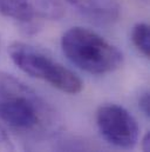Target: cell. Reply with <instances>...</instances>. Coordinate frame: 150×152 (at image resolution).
Wrapping results in <instances>:
<instances>
[{"mask_svg":"<svg viewBox=\"0 0 150 152\" xmlns=\"http://www.w3.org/2000/svg\"><path fill=\"white\" fill-rule=\"evenodd\" d=\"M0 13L34 33L42 21L62 18L65 10L59 0H0Z\"/></svg>","mask_w":150,"mask_h":152,"instance_id":"5b68a950","label":"cell"},{"mask_svg":"<svg viewBox=\"0 0 150 152\" xmlns=\"http://www.w3.org/2000/svg\"><path fill=\"white\" fill-rule=\"evenodd\" d=\"M131 40L135 47L146 58H150V27L148 24H136L131 31Z\"/></svg>","mask_w":150,"mask_h":152,"instance_id":"ba28073f","label":"cell"},{"mask_svg":"<svg viewBox=\"0 0 150 152\" xmlns=\"http://www.w3.org/2000/svg\"><path fill=\"white\" fill-rule=\"evenodd\" d=\"M8 54L22 72L47 81L61 92L76 94L83 88L82 80L73 71L35 46L22 41H14L8 46Z\"/></svg>","mask_w":150,"mask_h":152,"instance_id":"3957f363","label":"cell"},{"mask_svg":"<svg viewBox=\"0 0 150 152\" xmlns=\"http://www.w3.org/2000/svg\"><path fill=\"white\" fill-rule=\"evenodd\" d=\"M0 152H15L14 145L9 136L1 125H0Z\"/></svg>","mask_w":150,"mask_h":152,"instance_id":"9c48e42d","label":"cell"},{"mask_svg":"<svg viewBox=\"0 0 150 152\" xmlns=\"http://www.w3.org/2000/svg\"><path fill=\"white\" fill-rule=\"evenodd\" d=\"M96 125L101 136L115 148L130 150L140 136L137 120L117 104H103L96 111Z\"/></svg>","mask_w":150,"mask_h":152,"instance_id":"277c9868","label":"cell"},{"mask_svg":"<svg viewBox=\"0 0 150 152\" xmlns=\"http://www.w3.org/2000/svg\"><path fill=\"white\" fill-rule=\"evenodd\" d=\"M63 1L81 15L99 23L112 24L118 20L121 6L117 0H59Z\"/></svg>","mask_w":150,"mask_h":152,"instance_id":"8992f818","label":"cell"},{"mask_svg":"<svg viewBox=\"0 0 150 152\" xmlns=\"http://www.w3.org/2000/svg\"><path fill=\"white\" fill-rule=\"evenodd\" d=\"M138 107L142 111V113L146 117L150 115V93L147 91L142 93V96L138 99Z\"/></svg>","mask_w":150,"mask_h":152,"instance_id":"30bf717a","label":"cell"},{"mask_svg":"<svg viewBox=\"0 0 150 152\" xmlns=\"http://www.w3.org/2000/svg\"><path fill=\"white\" fill-rule=\"evenodd\" d=\"M0 120L32 139L48 138L60 126L59 115L47 100L20 79L1 71Z\"/></svg>","mask_w":150,"mask_h":152,"instance_id":"6da1fadb","label":"cell"},{"mask_svg":"<svg viewBox=\"0 0 150 152\" xmlns=\"http://www.w3.org/2000/svg\"><path fill=\"white\" fill-rule=\"evenodd\" d=\"M142 152H150V132L148 131L142 138Z\"/></svg>","mask_w":150,"mask_h":152,"instance_id":"8fae6325","label":"cell"},{"mask_svg":"<svg viewBox=\"0 0 150 152\" xmlns=\"http://www.w3.org/2000/svg\"><path fill=\"white\" fill-rule=\"evenodd\" d=\"M54 152H105L94 140L80 136H63L55 140Z\"/></svg>","mask_w":150,"mask_h":152,"instance_id":"52a82bcc","label":"cell"},{"mask_svg":"<svg viewBox=\"0 0 150 152\" xmlns=\"http://www.w3.org/2000/svg\"><path fill=\"white\" fill-rule=\"evenodd\" d=\"M61 48L71 63L90 75H107L118 70L123 54L94 31L75 26L61 38Z\"/></svg>","mask_w":150,"mask_h":152,"instance_id":"7a4b0ae2","label":"cell"}]
</instances>
